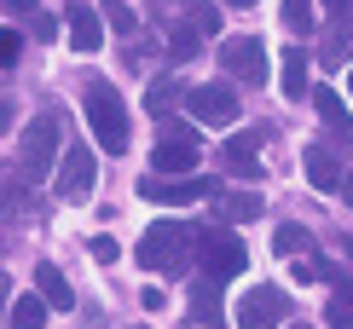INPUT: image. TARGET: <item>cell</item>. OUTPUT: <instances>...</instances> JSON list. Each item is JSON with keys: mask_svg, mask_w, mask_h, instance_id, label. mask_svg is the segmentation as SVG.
Here are the masks:
<instances>
[{"mask_svg": "<svg viewBox=\"0 0 353 329\" xmlns=\"http://www.w3.org/2000/svg\"><path fill=\"white\" fill-rule=\"evenodd\" d=\"M81 116H87V127H93V139H99L105 156L128 151V104H122V93H116L110 81H87L81 87Z\"/></svg>", "mask_w": 353, "mask_h": 329, "instance_id": "6da1fadb", "label": "cell"}, {"mask_svg": "<svg viewBox=\"0 0 353 329\" xmlns=\"http://www.w3.org/2000/svg\"><path fill=\"white\" fill-rule=\"evenodd\" d=\"M191 248H197V237H191L185 220H157V226H145V237H139V266L145 272H180Z\"/></svg>", "mask_w": 353, "mask_h": 329, "instance_id": "7a4b0ae2", "label": "cell"}, {"mask_svg": "<svg viewBox=\"0 0 353 329\" xmlns=\"http://www.w3.org/2000/svg\"><path fill=\"white\" fill-rule=\"evenodd\" d=\"M220 70H226L238 87H267V76H272L267 47H261L255 35H232L226 47H220Z\"/></svg>", "mask_w": 353, "mask_h": 329, "instance_id": "3957f363", "label": "cell"}, {"mask_svg": "<svg viewBox=\"0 0 353 329\" xmlns=\"http://www.w3.org/2000/svg\"><path fill=\"white\" fill-rule=\"evenodd\" d=\"M185 110H191V122H203V127H232L238 122V87L232 81H203V87L185 93Z\"/></svg>", "mask_w": 353, "mask_h": 329, "instance_id": "277c9868", "label": "cell"}, {"mask_svg": "<svg viewBox=\"0 0 353 329\" xmlns=\"http://www.w3.org/2000/svg\"><path fill=\"white\" fill-rule=\"evenodd\" d=\"M197 260H203V272H214V277H238L249 266V248H243L238 231H197Z\"/></svg>", "mask_w": 353, "mask_h": 329, "instance_id": "5b68a950", "label": "cell"}, {"mask_svg": "<svg viewBox=\"0 0 353 329\" xmlns=\"http://www.w3.org/2000/svg\"><path fill=\"white\" fill-rule=\"evenodd\" d=\"M284 318H290V295L278 283H255L238 301V329H278Z\"/></svg>", "mask_w": 353, "mask_h": 329, "instance_id": "8992f818", "label": "cell"}, {"mask_svg": "<svg viewBox=\"0 0 353 329\" xmlns=\"http://www.w3.org/2000/svg\"><path fill=\"white\" fill-rule=\"evenodd\" d=\"M209 191H214V179H191V173H151V179H139V197L145 202H168V208H185V202L209 197Z\"/></svg>", "mask_w": 353, "mask_h": 329, "instance_id": "52a82bcc", "label": "cell"}, {"mask_svg": "<svg viewBox=\"0 0 353 329\" xmlns=\"http://www.w3.org/2000/svg\"><path fill=\"white\" fill-rule=\"evenodd\" d=\"M58 139H64V127H58V116H35L23 133V145H18V162H23V173H47L52 168V151H58Z\"/></svg>", "mask_w": 353, "mask_h": 329, "instance_id": "ba28073f", "label": "cell"}, {"mask_svg": "<svg viewBox=\"0 0 353 329\" xmlns=\"http://www.w3.org/2000/svg\"><path fill=\"white\" fill-rule=\"evenodd\" d=\"M58 197L64 202H87L93 197V151H87V145H70L64 151V162H58Z\"/></svg>", "mask_w": 353, "mask_h": 329, "instance_id": "9c48e42d", "label": "cell"}, {"mask_svg": "<svg viewBox=\"0 0 353 329\" xmlns=\"http://www.w3.org/2000/svg\"><path fill=\"white\" fill-rule=\"evenodd\" d=\"M157 173H191L197 168V139H191V127H180V122H168L163 127V139H157Z\"/></svg>", "mask_w": 353, "mask_h": 329, "instance_id": "30bf717a", "label": "cell"}, {"mask_svg": "<svg viewBox=\"0 0 353 329\" xmlns=\"http://www.w3.org/2000/svg\"><path fill=\"white\" fill-rule=\"evenodd\" d=\"M226 277H214V272H203L197 283H191V318L197 323H226Z\"/></svg>", "mask_w": 353, "mask_h": 329, "instance_id": "8fae6325", "label": "cell"}, {"mask_svg": "<svg viewBox=\"0 0 353 329\" xmlns=\"http://www.w3.org/2000/svg\"><path fill=\"white\" fill-rule=\"evenodd\" d=\"M301 168H307V185H313L319 197H336V191L347 185V179H342V168H336V156L325 151V145H313V151L301 156Z\"/></svg>", "mask_w": 353, "mask_h": 329, "instance_id": "7c38bea8", "label": "cell"}, {"mask_svg": "<svg viewBox=\"0 0 353 329\" xmlns=\"http://www.w3.org/2000/svg\"><path fill=\"white\" fill-rule=\"evenodd\" d=\"M70 47H76V52H99V47H105V29H99V12L93 6H87V0H76V6H70Z\"/></svg>", "mask_w": 353, "mask_h": 329, "instance_id": "4fadbf2b", "label": "cell"}, {"mask_svg": "<svg viewBox=\"0 0 353 329\" xmlns=\"http://www.w3.org/2000/svg\"><path fill=\"white\" fill-rule=\"evenodd\" d=\"M313 110H319V122H325L342 145H353V116H347V98H342V93L319 87V93H313Z\"/></svg>", "mask_w": 353, "mask_h": 329, "instance_id": "5bb4252c", "label": "cell"}, {"mask_svg": "<svg viewBox=\"0 0 353 329\" xmlns=\"http://www.w3.org/2000/svg\"><path fill=\"white\" fill-rule=\"evenodd\" d=\"M261 139H267V133H238V139L226 145V168H238L243 179H261V156H255Z\"/></svg>", "mask_w": 353, "mask_h": 329, "instance_id": "9a60e30c", "label": "cell"}, {"mask_svg": "<svg viewBox=\"0 0 353 329\" xmlns=\"http://www.w3.org/2000/svg\"><path fill=\"white\" fill-rule=\"evenodd\" d=\"M35 289L47 295V301H52L58 312H70V306H76V289H70V283H64V272H58L52 260H47V266H35Z\"/></svg>", "mask_w": 353, "mask_h": 329, "instance_id": "2e32d148", "label": "cell"}, {"mask_svg": "<svg viewBox=\"0 0 353 329\" xmlns=\"http://www.w3.org/2000/svg\"><path fill=\"white\" fill-rule=\"evenodd\" d=\"M278 87H284V98H307V52H301V47H284Z\"/></svg>", "mask_w": 353, "mask_h": 329, "instance_id": "e0dca14e", "label": "cell"}, {"mask_svg": "<svg viewBox=\"0 0 353 329\" xmlns=\"http://www.w3.org/2000/svg\"><path fill=\"white\" fill-rule=\"evenodd\" d=\"M47 295H18V301H12V329H47Z\"/></svg>", "mask_w": 353, "mask_h": 329, "instance_id": "ac0fdd59", "label": "cell"}, {"mask_svg": "<svg viewBox=\"0 0 353 329\" xmlns=\"http://www.w3.org/2000/svg\"><path fill=\"white\" fill-rule=\"evenodd\" d=\"M214 208L226 220H255L261 214V197H255V191H214Z\"/></svg>", "mask_w": 353, "mask_h": 329, "instance_id": "d6986e66", "label": "cell"}, {"mask_svg": "<svg viewBox=\"0 0 353 329\" xmlns=\"http://www.w3.org/2000/svg\"><path fill=\"white\" fill-rule=\"evenodd\" d=\"M319 58H325V64H347V58H353V23L347 18L330 29V41H325V52H319Z\"/></svg>", "mask_w": 353, "mask_h": 329, "instance_id": "ffe728a7", "label": "cell"}, {"mask_svg": "<svg viewBox=\"0 0 353 329\" xmlns=\"http://www.w3.org/2000/svg\"><path fill=\"white\" fill-rule=\"evenodd\" d=\"M272 248L278 254H307V248H313V231H307V226H278L272 231Z\"/></svg>", "mask_w": 353, "mask_h": 329, "instance_id": "44dd1931", "label": "cell"}, {"mask_svg": "<svg viewBox=\"0 0 353 329\" xmlns=\"http://www.w3.org/2000/svg\"><path fill=\"white\" fill-rule=\"evenodd\" d=\"M105 23L116 29V35H134V29H139V12L128 6V0H105Z\"/></svg>", "mask_w": 353, "mask_h": 329, "instance_id": "7402d4cb", "label": "cell"}, {"mask_svg": "<svg viewBox=\"0 0 353 329\" xmlns=\"http://www.w3.org/2000/svg\"><path fill=\"white\" fill-rule=\"evenodd\" d=\"M145 104H151V116H168L174 104H180V87H174V81H157V87H151V98H145Z\"/></svg>", "mask_w": 353, "mask_h": 329, "instance_id": "603a6c76", "label": "cell"}, {"mask_svg": "<svg viewBox=\"0 0 353 329\" xmlns=\"http://www.w3.org/2000/svg\"><path fill=\"white\" fill-rule=\"evenodd\" d=\"M174 64H185V58H197V29H191V23H180V29H174Z\"/></svg>", "mask_w": 353, "mask_h": 329, "instance_id": "cb8c5ba5", "label": "cell"}, {"mask_svg": "<svg viewBox=\"0 0 353 329\" xmlns=\"http://www.w3.org/2000/svg\"><path fill=\"white\" fill-rule=\"evenodd\" d=\"M284 23L296 29V35H307V29H313V6H307V0H284Z\"/></svg>", "mask_w": 353, "mask_h": 329, "instance_id": "d4e9b609", "label": "cell"}, {"mask_svg": "<svg viewBox=\"0 0 353 329\" xmlns=\"http://www.w3.org/2000/svg\"><path fill=\"white\" fill-rule=\"evenodd\" d=\"M87 254H93L99 266H110V260H116L122 248H116V237H87Z\"/></svg>", "mask_w": 353, "mask_h": 329, "instance_id": "484cf974", "label": "cell"}, {"mask_svg": "<svg viewBox=\"0 0 353 329\" xmlns=\"http://www.w3.org/2000/svg\"><path fill=\"white\" fill-rule=\"evenodd\" d=\"M18 52H23V35H12V29H6V35H0V64H18Z\"/></svg>", "mask_w": 353, "mask_h": 329, "instance_id": "4316f807", "label": "cell"}, {"mask_svg": "<svg viewBox=\"0 0 353 329\" xmlns=\"http://www.w3.org/2000/svg\"><path fill=\"white\" fill-rule=\"evenodd\" d=\"M139 306H145V312H163L168 295H163V289H139Z\"/></svg>", "mask_w": 353, "mask_h": 329, "instance_id": "83f0119b", "label": "cell"}, {"mask_svg": "<svg viewBox=\"0 0 353 329\" xmlns=\"http://www.w3.org/2000/svg\"><path fill=\"white\" fill-rule=\"evenodd\" d=\"M325 6H330V18H342V12H347V0H325Z\"/></svg>", "mask_w": 353, "mask_h": 329, "instance_id": "f1b7e54d", "label": "cell"}, {"mask_svg": "<svg viewBox=\"0 0 353 329\" xmlns=\"http://www.w3.org/2000/svg\"><path fill=\"white\" fill-rule=\"evenodd\" d=\"M12 6H18V12H35V0H12Z\"/></svg>", "mask_w": 353, "mask_h": 329, "instance_id": "f546056e", "label": "cell"}, {"mask_svg": "<svg viewBox=\"0 0 353 329\" xmlns=\"http://www.w3.org/2000/svg\"><path fill=\"white\" fill-rule=\"evenodd\" d=\"M342 197H347V202H353V173H347V185H342Z\"/></svg>", "mask_w": 353, "mask_h": 329, "instance_id": "4dcf8cb0", "label": "cell"}, {"mask_svg": "<svg viewBox=\"0 0 353 329\" xmlns=\"http://www.w3.org/2000/svg\"><path fill=\"white\" fill-rule=\"evenodd\" d=\"M226 6H238V12H243V6H255V0H226Z\"/></svg>", "mask_w": 353, "mask_h": 329, "instance_id": "1f68e13d", "label": "cell"}, {"mask_svg": "<svg viewBox=\"0 0 353 329\" xmlns=\"http://www.w3.org/2000/svg\"><path fill=\"white\" fill-rule=\"evenodd\" d=\"M347 98H353V70H347Z\"/></svg>", "mask_w": 353, "mask_h": 329, "instance_id": "d6a6232c", "label": "cell"}, {"mask_svg": "<svg viewBox=\"0 0 353 329\" xmlns=\"http://www.w3.org/2000/svg\"><path fill=\"white\" fill-rule=\"evenodd\" d=\"M290 329H307V323H290Z\"/></svg>", "mask_w": 353, "mask_h": 329, "instance_id": "836d02e7", "label": "cell"}]
</instances>
